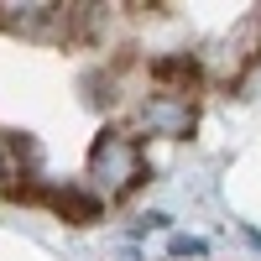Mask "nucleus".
Returning a JSON list of instances; mask_svg holds the SVG:
<instances>
[{
	"label": "nucleus",
	"instance_id": "nucleus-6",
	"mask_svg": "<svg viewBox=\"0 0 261 261\" xmlns=\"http://www.w3.org/2000/svg\"><path fill=\"white\" fill-rule=\"evenodd\" d=\"M246 246H251V251L261 256V230H246Z\"/></svg>",
	"mask_w": 261,
	"mask_h": 261
},
{
	"label": "nucleus",
	"instance_id": "nucleus-3",
	"mask_svg": "<svg viewBox=\"0 0 261 261\" xmlns=\"http://www.w3.org/2000/svg\"><path fill=\"white\" fill-rule=\"evenodd\" d=\"M130 125V136H151V141H188L193 136V125H199V99H188V94H167V89H146L141 105L125 115Z\"/></svg>",
	"mask_w": 261,
	"mask_h": 261
},
{
	"label": "nucleus",
	"instance_id": "nucleus-7",
	"mask_svg": "<svg viewBox=\"0 0 261 261\" xmlns=\"http://www.w3.org/2000/svg\"><path fill=\"white\" fill-rule=\"evenodd\" d=\"M256 21H261V11H256Z\"/></svg>",
	"mask_w": 261,
	"mask_h": 261
},
{
	"label": "nucleus",
	"instance_id": "nucleus-1",
	"mask_svg": "<svg viewBox=\"0 0 261 261\" xmlns=\"http://www.w3.org/2000/svg\"><path fill=\"white\" fill-rule=\"evenodd\" d=\"M151 178L146 146L130 136L125 125H110L89 141V157H84V183H89L105 204H125L130 193Z\"/></svg>",
	"mask_w": 261,
	"mask_h": 261
},
{
	"label": "nucleus",
	"instance_id": "nucleus-4",
	"mask_svg": "<svg viewBox=\"0 0 261 261\" xmlns=\"http://www.w3.org/2000/svg\"><path fill=\"white\" fill-rule=\"evenodd\" d=\"M37 204H42V209H53L58 220H68V225H94V220H105V209H110L89 183H53V178L42 183Z\"/></svg>",
	"mask_w": 261,
	"mask_h": 261
},
{
	"label": "nucleus",
	"instance_id": "nucleus-5",
	"mask_svg": "<svg viewBox=\"0 0 261 261\" xmlns=\"http://www.w3.org/2000/svg\"><path fill=\"white\" fill-rule=\"evenodd\" d=\"M167 256L172 261H204L209 241H204V235H188V230H167Z\"/></svg>",
	"mask_w": 261,
	"mask_h": 261
},
{
	"label": "nucleus",
	"instance_id": "nucleus-2",
	"mask_svg": "<svg viewBox=\"0 0 261 261\" xmlns=\"http://www.w3.org/2000/svg\"><path fill=\"white\" fill-rule=\"evenodd\" d=\"M0 32L21 42H79V11L63 0H0Z\"/></svg>",
	"mask_w": 261,
	"mask_h": 261
}]
</instances>
